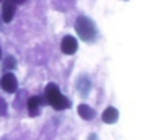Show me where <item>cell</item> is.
Listing matches in <instances>:
<instances>
[{"label": "cell", "mask_w": 151, "mask_h": 140, "mask_svg": "<svg viewBox=\"0 0 151 140\" xmlns=\"http://www.w3.org/2000/svg\"><path fill=\"white\" fill-rule=\"evenodd\" d=\"M75 29L80 38L86 42L93 41L96 38V26L88 16H78V20L75 23Z\"/></svg>", "instance_id": "6da1fadb"}, {"label": "cell", "mask_w": 151, "mask_h": 140, "mask_svg": "<svg viewBox=\"0 0 151 140\" xmlns=\"http://www.w3.org/2000/svg\"><path fill=\"white\" fill-rule=\"evenodd\" d=\"M46 98H47V103H49L52 107H55V109H67V107L70 106V101L60 93V90L57 88V85H54V83L47 85Z\"/></svg>", "instance_id": "7a4b0ae2"}, {"label": "cell", "mask_w": 151, "mask_h": 140, "mask_svg": "<svg viewBox=\"0 0 151 140\" xmlns=\"http://www.w3.org/2000/svg\"><path fill=\"white\" fill-rule=\"evenodd\" d=\"M0 86L4 88L5 91H8V93H13V91H17V78H15L13 73H5L4 77H2V80H0Z\"/></svg>", "instance_id": "3957f363"}, {"label": "cell", "mask_w": 151, "mask_h": 140, "mask_svg": "<svg viewBox=\"0 0 151 140\" xmlns=\"http://www.w3.org/2000/svg\"><path fill=\"white\" fill-rule=\"evenodd\" d=\"M76 49H78V42L73 36H65L62 39V52L63 54H75Z\"/></svg>", "instance_id": "277c9868"}, {"label": "cell", "mask_w": 151, "mask_h": 140, "mask_svg": "<svg viewBox=\"0 0 151 140\" xmlns=\"http://www.w3.org/2000/svg\"><path fill=\"white\" fill-rule=\"evenodd\" d=\"M13 15H15V3L12 0H5L4 7H2V18H4V21L10 23Z\"/></svg>", "instance_id": "5b68a950"}, {"label": "cell", "mask_w": 151, "mask_h": 140, "mask_svg": "<svg viewBox=\"0 0 151 140\" xmlns=\"http://www.w3.org/2000/svg\"><path fill=\"white\" fill-rule=\"evenodd\" d=\"M117 119H119V112H117L115 107H107V109L102 112V120L107 122V124H114Z\"/></svg>", "instance_id": "8992f818"}, {"label": "cell", "mask_w": 151, "mask_h": 140, "mask_svg": "<svg viewBox=\"0 0 151 140\" xmlns=\"http://www.w3.org/2000/svg\"><path fill=\"white\" fill-rule=\"evenodd\" d=\"M39 104H41V98H39V96H33V98H29V101H28V111H29L31 116H36V114H37Z\"/></svg>", "instance_id": "52a82bcc"}, {"label": "cell", "mask_w": 151, "mask_h": 140, "mask_svg": "<svg viewBox=\"0 0 151 140\" xmlns=\"http://www.w3.org/2000/svg\"><path fill=\"white\" fill-rule=\"evenodd\" d=\"M78 114L83 117V119L89 120V119H93V116H94V111H93L89 106H86V104H80L78 106Z\"/></svg>", "instance_id": "ba28073f"}, {"label": "cell", "mask_w": 151, "mask_h": 140, "mask_svg": "<svg viewBox=\"0 0 151 140\" xmlns=\"http://www.w3.org/2000/svg\"><path fill=\"white\" fill-rule=\"evenodd\" d=\"M5 114H7V103L0 98V116H5Z\"/></svg>", "instance_id": "9c48e42d"}, {"label": "cell", "mask_w": 151, "mask_h": 140, "mask_svg": "<svg viewBox=\"0 0 151 140\" xmlns=\"http://www.w3.org/2000/svg\"><path fill=\"white\" fill-rule=\"evenodd\" d=\"M5 65H7V67H13V65H15L13 59H12V57H8V59H7V64H5Z\"/></svg>", "instance_id": "30bf717a"}, {"label": "cell", "mask_w": 151, "mask_h": 140, "mask_svg": "<svg viewBox=\"0 0 151 140\" xmlns=\"http://www.w3.org/2000/svg\"><path fill=\"white\" fill-rule=\"evenodd\" d=\"M12 2H13V3H24L26 0H12Z\"/></svg>", "instance_id": "8fae6325"}]
</instances>
